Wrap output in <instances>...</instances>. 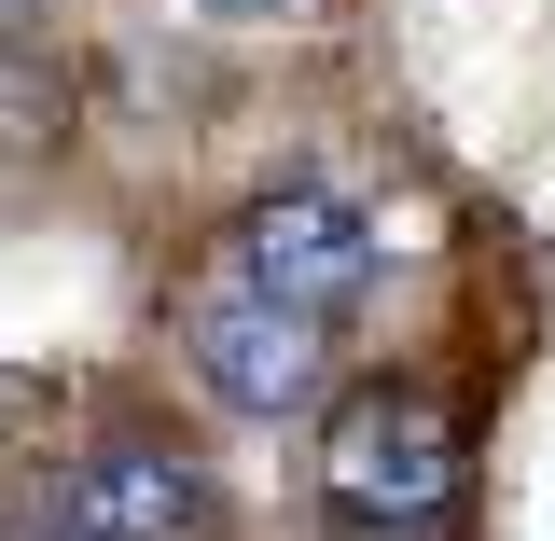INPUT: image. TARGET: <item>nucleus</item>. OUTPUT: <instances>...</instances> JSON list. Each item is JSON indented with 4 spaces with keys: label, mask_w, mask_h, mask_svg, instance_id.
Here are the masks:
<instances>
[{
    "label": "nucleus",
    "mask_w": 555,
    "mask_h": 541,
    "mask_svg": "<svg viewBox=\"0 0 555 541\" xmlns=\"http://www.w3.org/2000/svg\"><path fill=\"white\" fill-rule=\"evenodd\" d=\"M195 14H236V28H250V14H292V0H195Z\"/></svg>",
    "instance_id": "6"
},
{
    "label": "nucleus",
    "mask_w": 555,
    "mask_h": 541,
    "mask_svg": "<svg viewBox=\"0 0 555 541\" xmlns=\"http://www.w3.org/2000/svg\"><path fill=\"white\" fill-rule=\"evenodd\" d=\"M459 486H473V459H459V416L430 389H347L320 416V500L361 541H430L459 514Z\"/></svg>",
    "instance_id": "1"
},
{
    "label": "nucleus",
    "mask_w": 555,
    "mask_h": 541,
    "mask_svg": "<svg viewBox=\"0 0 555 541\" xmlns=\"http://www.w3.org/2000/svg\"><path fill=\"white\" fill-rule=\"evenodd\" d=\"M181 347H195V375L222 389L236 416H292L306 389H320V361H334V334L306 320V306H278V292H250V278L222 265L195 292V320H181Z\"/></svg>",
    "instance_id": "4"
},
{
    "label": "nucleus",
    "mask_w": 555,
    "mask_h": 541,
    "mask_svg": "<svg viewBox=\"0 0 555 541\" xmlns=\"http://www.w3.org/2000/svg\"><path fill=\"white\" fill-rule=\"evenodd\" d=\"M222 265L250 278V292H278V306H306V320L334 334L347 306L375 292V222H361V195H334V181H278V195L236 208Z\"/></svg>",
    "instance_id": "2"
},
{
    "label": "nucleus",
    "mask_w": 555,
    "mask_h": 541,
    "mask_svg": "<svg viewBox=\"0 0 555 541\" xmlns=\"http://www.w3.org/2000/svg\"><path fill=\"white\" fill-rule=\"evenodd\" d=\"M208 473L181 459V445H83L69 473L28 486V541H208Z\"/></svg>",
    "instance_id": "3"
},
{
    "label": "nucleus",
    "mask_w": 555,
    "mask_h": 541,
    "mask_svg": "<svg viewBox=\"0 0 555 541\" xmlns=\"http://www.w3.org/2000/svg\"><path fill=\"white\" fill-rule=\"evenodd\" d=\"M69 139V56L0 42V153H56Z\"/></svg>",
    "instance_id": "5"
}]
</instances>
